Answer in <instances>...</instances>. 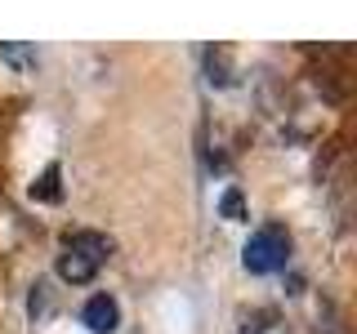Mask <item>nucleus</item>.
<instances>
[{
	"label": "nucleus",
	"instance_id": "obj_1",
	"mask_svg": "<svg viewBox=\"0 0 357 334\" xmlns=\"http://www.w3.org/2000/svg\"><path fill=\"white\" fill-rule=\"evenodd\" d=\"M107 259H112V241L103 232H67L59 245V259H54V272L67 285H89L103 272Z\"/></svg>",
	"mask_w": 357,
	"mask_h": 334
},
{
	"label": "nucleus",
	"instance_id": "obj_2",
	"mask_svg": "<svg viewBox=\"0 0 357 334\" xmlns=\"http://www.w3.org/2000/svg\"><path fill=\"white\" fill-rule=\"evenodd\" d=\"M241 263H245V272H255V276L282 272V267L290 263V237H286L282 223H264V228H255L250 241L241 245Z\"/></svg>",
	"mask_w": 357,
	"mask_h": 334
},
{
	"label": "nucleus",
	"instance_id": "obj_3",
	"mask_svg": "<svg viewBox=\"0 0 357 334\" xmlns=\"http://www.w3.org/2000/svg\"><path fill=\"white\" fill-rule=\"evenodd\" d=\"M81 321L89 326V334H116V326H121V303L107 294V289H98V294L85 299Z\"/></svg>",
	"mask_w": 357,
	"mask_h": 334
},
{
	"label": "nucleus",
	"instance_id": "obj_4",
	"mask_svg": "<svg viewBox=\"0 0 357 334\" xmlns=\"http://www.w3.org/2000/svg\"><path fill=\"white\" fill-rule=\"evenodd\" d=\"M31 200H59V165H50L40 183H31Z\"/></svg>",
	"mask_w": 357,
	"mask_h": 334
},
{
	"label": "nucleus",
	"instance_id": "obj_5",
	"mask_svg": "<svg viewBox=\"0 0 357 334\" xmlns=\"http://www.w3.org/2000/svg\"><path fill=\"white\" fill-rule=\"evenodd\" d=\"M219 209H223V218H232V223H241V218H245V200H241L237 187H228V192L219 196Z\"/></svg>",
	"mask_w": 357,
	"mask_h": 334
},
{
	"label": "nucleus",
	"instance_id": "obj_6",
	"mask_svg": "<svg viewBox=\"0 0 357 334\" xmlns=\"http://www.w3.org/2000/svg\"><path fill=\"white\" fill-rule=\"evenodd\" d=\"M0 58L14 63V67H31L36 63V49H27V45H0Z\"/></svg>",
	"mask_w": 357,
	"mask_h": 334
}]
</instances>
